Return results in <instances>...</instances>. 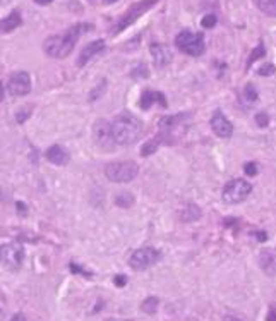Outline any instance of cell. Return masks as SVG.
Returning a JSON list of instances; mask_svg holds the SVG:
<instances>
[{
	"label": "cell",
	"instance_id": "6da1fadb",
	"mask_svg": "<svg viewBox=\"0 0 276 321\" xmlns=\"http://www.w3.org/2000/svg\"><path fill=\"white\" fill-rule=\"evenodd\" d=\"M93 29H95L93 24L78 23V24H74V26H71L65 33H62V35H55V36L46 38L43 43L45 54L52 59H65L67 55H71V52L74 50V46L78 43L81 35H84V33H88V31H93Z\"/></svg>",
	"mask_w": 276,
	"mask_h": 321
},
{
	"label": "cell",
	"instance_id": "7a4b0ae2",
	"mask_svg": "<svg viewBox=\"0 0 276 321\" xmlns=\"http://www.w3.org/2000/svg\"><path fill=\"white\" fill-rule=\"evenodd\" d=\"M110 132L112 138L115 141V144L120 146H129L134 144L135 141L141 138L143 132V124L137 117H134L132 114H118L112 122H110Z\"/></svg>",
	"mask_w": 276,
	"mask_h": 321
},
{
	"label": "cell",
	"instance_id": "3957f363",
	"mask_svg": "<svg viewBox=\"0 0 276 321\" xmlns=\"http://www.w3.org/2000/svg\"><path fill=\"white\" fill-rule=\"evenodd\" d=\"M175 46L182 54L190 55V57H199L204 54L206 43L202 33H194L189 29H184L175 36Z\"/></svg>",
	"mask_w": 276,
	"mask_h": 321
},
{
	"label": "cell",
	"instance_id": "277c9868",
	"mask_svg": "<svg viewBox=\"0 0 276 321\" xmlns=\"http://www.w3.org/2000/svg\"><path fill=\"white\" fill-rule=\"evenodd\" d=\"M139 172V165L135 162H112L105 167V175L110 182L125 184L135 179Z\"/></svg>",
	"mask_w": 276,
	"mask_h": 321
},
{
	"label": "cell",
	"instance_id": "5b68a950",
	"mask_svg": "<svg viewBox=\"0 0 276 321\" xmlns=\"http://www.w3.org/2000/svg\"><path fill=\"white\" fill-rule=\"evenodd\" d=\"M250 192H252V186L245 179H233V181L225 184L222 198L227 204H237L242 203Z\"/></svg>",
	"mask_w": 276,
	"mask_h": 321
},
{
	"label": "cell",
	"instance_id": "8992f818",
	"mask_svg": "<svg viewBox=\"0 0 276 321\" xmlns=\"http://www.w3.org/2000/svg\"><path fill=\"white\" fill-rule=\"evenodd\" d=\"M161 258V252L155 247L148 246L141 247V249H135L129 258V266L137 270V272H143V270L151 268L153 264H156Z\"/></svg>",
	"mask_w": 276,
	"mask_h": 321
},
{
	"label": "cell",
	"instance_id": "52a82bcc",
	"mask_svg": "<svg viewBox=\"0 0 276 321\" xmlns=\"http://www.w3.org/2000/svg\"><path fill=\"white\" fill-rule=\"evenodd\" d=\"M24 261V247L19 242H11L0 246V263L9 270H19Z\"/></svg>",
	"mask_w": 276,
	"mask_h": 321
},
{
	"label": "cell",
	"instance_id": "ba28073f",
	"mask_svg": "<svg viewBox=\"0 0 276 321\" xmlns=\"http://www.w3.org/2000/svg\"><path fill=\"white\" fill-rule=\"evenodd\" d=\"M156 2H158V0H141V2L134 4V6L130 7V9L127 11L124 16H122V19L115 24V28L112 29V33H113V35H117V33L124 31L127 26H130V24L135 23V21L141 18L144 12L150 11Z\"/></svg>",
	"mask_w": 276,
	"mask_h": 321
},
{
	"label": "cell",
	"instance_id": "9c48e42d",
	"mask_svg": "<svg viewBox=\"0 0 276 321\" xmlns=\"http://www.w3.org/2000/svg\"><path fill=\"white\" fill-rule=\"evenodd\" d=\"M93 139H95L96 146L103 151H113L115 149V141L110 132V122L98 121L93 126Z\"/></svg>",
	"mask_w": 276,
	"mask_h": 321
},
{
	"label": "cell",
	"instance_id": "30bf717a",
	"mask_svg": "<svg viewBox=\"0 0 276 321\" xmlns=\"http://www.w3.org/2000/svg\"><path fill=\"white\" fill-rule=\"evenodd\" d=\"M7 91L12 96H26L31 91V78L26 71H19L11 74L9 83H7Z\"/></svg>",
	"mask_w": 276,
	"mask_h": 321
},
{
	"label": "cell",
	"instance_id": "8fae6325",
	"mask_svg": "<svg viewBox=\"0 0 276 321\" xmlns=\"http://www.w3.org/2000/svg\"><path fill=\"white\" fill-rule=\"evenodd\" d=\"M211 129H213V132L218 138H232L233 134V126L232 122L228 121L227 117H225V114L222 112V110H215L213 115H211Z\"/></svg>",
	"mask_w": 276,
	"mask_h": 321
},
{
	"label": "cell",
	"instance_id": "7c38bea8",
	"mask_svg": "<svg viewBox=\"0 0 276 321\" xmlns=\"http://www.w3.org/2000/svg\"><path fill=\"white\" fill-rule=\"evenodd\" d=\"M153 103H160V106H163V109L168 106L167 96L161 91H156V89H144L141 98H139V106H141L143 110H150Z\"/></svg>",
	"mask_w": 276,
	"mask_h": 321
},
{
	"label": "cell",
	"instance_id": "4fadbf2b",
	"mask_svg": "<svg viewBox=\"0 0 276 321\" xmlns=\"http://www.w3.org/2000/svg\"><path fill=\"white\" fill-rule=\"evenodd\" d=\"M103 50H105V41L103 40H95V41H91V43H88L83 50H81V54L78 57V66L84 67L93 57H95V55L101 54Z\"/></svg>",
	"mask_w": 276,
	"mask_h": 321
},
{
	"label": "cell",
	"instance_id": "5bb4252c",
	"mask_svg": "<svg viewBox=\"0 0 276 321\" xmlns=\"http://www.w3.org/2000/svg\"><path fill=\"white\" fill-rule=\"evenodd\" d=\"M151 57L156 67H167L172 62V52L167 45L163 43H153L151 45Z\"/></svg>",
	"mask_w": 276,
	"mask_h": 321
},
{
	"label": "cell",
	"instance_id": "9a60e30c",
	"mask_svg": "<svg viewBox=\"0 0 276 321\" xmlns=\"http://www.w3.org/2000/svg\"><path fill=\"white\" fill-rule=\"evenodd\" d=\"M259 266L267 277H276V251L262 249L259 254Z\"/></svg>",
	"mask_w": 276,
	"mask_h": 321
},
{
	"label": "cell",
	"instance_id": "2e32d148",
	"mask_svg": "<svg viewBox=\"0 0 276 321\" xmlns=\"http://www.w3.org/2000/svg\"><path fill=\"white\" fill-rule=\"evenodd\" d=\"M45 156H46V160L53 165H67V162H69V153H67V149H63L60 144L50 146L45 151Z\"/></svg>",
	"mask_w": 276,
	"mask_h": 321
},
{
	"label": "cell",
	"instance_id": "e0dca14e",
	"mask_svg": "<svg viewBox=\"0 0 276 321\" xmlns=\"http://www.w3.org/2000/svg\"><path fill=\"white\" fill-rule=\"evenodd\" d=\"M21 23H23V19H21L19 11H12L7 18L0 19V31L11 33V31H14L16 28H19Z\"/></svg>",
	"mask_w": 276,
	"mask_h": 321
},
{
	"label": "cell",
	"instance_id": "ac0fdd59",
	"mask_svg": "<svg viewBox=\"0 0 276 321\" xmlns=\"http://www.w3.org/2000/svg\"><path fill=\"white\" fill-rule=\"evenodd\" d=\"M187 115L189 114H177V115H167V117H161L160 122H158L161 132L168 134V131H172L173 127H175L177 124H180L185 117H187Z\"/></svg>",
	"mask_w": 276,
	"mask_h": 321
},
{
	"label": "cell",
	"instance_id": "d6986e66",
	"mask_svg": "<svg viewBox=\"0 0 276 321\" xmlns=\"http://www.w3.org/2000/svg\"><path fill=\"white\" fill-rule=\"evenodd\" d=\"M202 215V211H201V208L197 206V204H194V203H187L184 206V209L180 211V220L182 222H196L199 220Z\"/></svg>",
	"mask_w": 276,
	"mask_h": 321
},
{
	"label": "cell",
	"instance_id": "ffe728a7",
	"mask_svg": "<svg viewBox=\"0 0 276 321\" xmlns=\"http://www.w3.org/2000/svg\"><path fill=\"white\" fill-rule=\"evenodd\" d=\"M163 141H167V139H165V134H163V132H160V136H156V138H153L151 141H148V143L144 144L143 149H141V155L143 156L153 155V153H155L156 149L161 146V143H163Z\"/></svg>",
	"mask_w": 276,
	"mask_h": 321
},
{
	"label": "cell",
	"instance_id": "44dd1931",
	"mask_svg": "<svg viewBox=\"0 0 276 321\" xmlns=\"http://www.w3.org/2000/svg\"><path fill=\"white\" fill-rule=\"evenodd\" d=\"M257 9L262 14L269 16V18H276V0H254Z\"/></svg>",
	"mask_w": 276,
	"mask_h": 321
},
{
	"label": "cell",
	"instance_id": "7402d4cb",
	"mask_svg": "<svg viewBox=\"0 0 276 321\" xmlns=\"http://www.w3.org/2000/svg\"><path fill=\"white\" fill-rule=\"evenodd\" d=\"M266 55V46H264V43H259L256 48L252 50V52H250V55H249V59H247V66H245V69H250V67H252V64L256 62V61H259V59H262Z\"/></svg>",
	"mask_w": 276,
	"mask_h": 321
},
{
	"label": "cell",
	"instance_id": "603a6c76",
	"mask_svg": "<svg viewBox=\"0 0 276 321\" xmlns=\"http://www.w3.org/2000/svg\"><path fill=\"white\" fill-rule=\"evenodd\" d=\"M158 306H160V299L153 295V297H148L146 301L141 304V309L143 312H148V314H155Z\"/></svg>",
	"mask_w": 276,
	"mask_h": 321
},
{
	"label": "cell",
	"instance_id": "cb8c5ba5",
	"mask_svg": "<svg viewBox=\"0 0 276 321\" xmlns=\"http://www.w3.org/2000/svg\"><path fill=\"white\" fill-rule=\"evenodd\" d=\"M130 76H132L134 79H146L148 76H150V69H148V66L144 62H139L137 66L130 71Z\"/></svg>",
	"mask_w": 276,
	"mask_h": 321
},
{
	"label": "cell",
	"instance_id": "d4e9b609",
	"mask_svg": "<svg viewBox=\"0 0 276 321\" xmlns=\"http://www.w3.org/2000/svg\"><path fill=\"white\" fill-rule=\"evenodd\" d=\"M115 203L122 208H129L134 203V196L129 194V192H120V194L115 196Z\"/></svg>",
	"mask_w": 276,
	"mask_h": 321
},
{
	"label": "cell",
	"instance_id": "484cf974",
	"mask_svg": "<svg viewBox=\"0 0 276 321\" xmlns=\"http://www.w3.org/2000/svg\"><path fill=\"white\" fill-rule=\"evenodd\" d=\"M244 98L249 101V103H254V101H257L259 93H257V89H256V86H254L252 83L245 84V88H244Z\"/></svg>",
	"mask_w": 276,
	"mask_h": 321
},
{
	"label": "cell",
	"instance_id": "4316f807",
	"mask_svg": "<svg viewBox=\"0 0 276 321\" xmlns=\"http://www.w3.org/2000/svg\"><path fill=\"white\" fill-rule=\"evenodd\" d=\"M107 86H108V83H107V81H101V83L98 84V86H96L95 89H93V91H91V95H89V101H95V100H98V98L101 96V95H103V93H105V89H107Z\"/></svg>",
	"mask_w": 276,
	"mask_h": 321
},
{
	"label": "cell",
	"instance_id": "83f0119b",
	"mask_svg": "<svg viewBox=\"0 0 276 321\" xmlns=\"http://www.w3.org/2000/svg\"><path fill=\"white\" fill-rule=\"evenodd\" d=\"M216 23H218V19H216V16L215 14H208L202 18L201 21V26L202 28H206V29H211V28H215L216 26Z\"/></svg>",
	"mask_w": 276,
	"mask_h": 321
},
{
	"label": "cell",
	"instance_id": "f1b7e54d",
	"mask_svg": "<svg viewBox=\"0 0 276 321\" xmlns=\"http://www.w3.org/2000/svg\"><path fill=\"white\" fill-rule=\"evenodd\" d=\"M274 72H276V67L273 66V64H264V66H261L257 69V74L264 76V78H266V76H273Z\"/></svg>",
	"mask_w": 276,
	"mask_h": 321
},
{
	"label": "cell",
	"instance_id": "f546056e",
	"mask_svg": "<svg viewBox=\"0 0 276 321\" xmlns=\"http://www.w3.org/2000/svg\"><path fill=\"white\" fill-rule=\"evenodd\" d=\"M256 124L259 127H267V126H269V117H267V114H264V112L257 114L256 115Z\"/></svg>",
	"mask_w": 276,
	"mask_h": 321
},
{
	"label": "cell",
	"instance_id": "4dcf8cb0",
	"mask_svg": "<svg viewBox=\"0 0 276 321\" xmlns=\"http://www.w3.org/2000/svg\"><path fill=\"white\" fill-rule=\"evenodd\" d=\"M244 172L247 175H250V177H254V175H257V165L252 164V162H250V164H245L244 165Z\"/></svg>",
	"mask_w": 276,
	"mask_h": 321
},
{
	"label": "cell",
	"instance_id": "1f68e13d",
	"mask_svg": "<svg viewBox=\"0 0 276 321\" xmlns=\"http://www.w3.org/2000/svg\"><path fill=\"white\" fill-rule=\"evenodd\" d=\"M29 114H31V106H28L26 110H21V112H18V115H16V117H18V122H24L29 117Z\"/></svg>",
	"mask_w": 276,
	"mask_h": 321
},
{
	"label": "cell",
	"instance_id": "d6a6232c",
	"mask_svg": "<svg viewBox=\"0 0 276 321\" xmlns=\"http://www.w3.org/2000/svg\"><path fill=\"white\" fill-rule=\"evenodd\" d=\"M266 321H276V304H271L269 311H267Z\"/></svg>",
	"mask_w": 276,
	"mask_h": 321
},
{
	"label": "cell",
	"instance_id": "836d02e7",
	"mask_svg": "<svg viewBox=\"0 0 276 321\" xmlns=\"http://www.w3.org/2000/svg\"><path fill=\"white\" fill-rule=\"evenodd\" d=\"M113 282H115V285H117V287H124V285H125V282H127V278H125L124 275H117V277H115V280H113Z\"/></svg>",
	"mask_w": 276,
	"mask_h": 321
},
{
	"label": "cell",
	"instance_id": "e575fe53",
	"mask_svg": "<svg viewBox=\"0 0 276 321\" xmlns=\"http://www.w3.org/2000/svg\"><path fill=\"white\" fill-rule=\"evenodd\" d=\"M26 318H24V314H21V312H18V314H14L11 318V321H24Z\"/></svg>",
	"mask_w": 276,
	"mask_h": 321
},
{
	"label": "cell",
	"instance_id": "d590c367",
	"mask_svg": "<svg viewBox=\"0 0 276 321\" xmlns=\"http://www.w3.org/2000/svg\"><path fill=\"white\" fill-rule=\"evenodd\" d=\"M252 235H256L259 241H266V237H267V235H266L264 232H252Z\"/></svg>",
	"mask_w": 276,
	"mask_h": 321
},
{
	"label": "cell",
	"instance_id": "8d00e7d4",
	"mask_svg": "<svg viewBox=\"0 0 276 321\" xmlns=\"http://www.w3.org/2000/svg\"><path fill=\"white\" fill-rule=\"evenodd\" d=\"M38 6H48V4H52L53 0H35Z\"/></svg>",
	"mask_w": 276,
	"mask_h": 321
},
{
	"label": "cell",
	"instance_id": "74e56055",
	"mask_svg": "<svg viewBox=\"0 0 276 321\" xmlns=\"http://www.w3.org/2000/svg\"><path fill=\"white\" fill-rule=\"evenodd\" d=\"M223 321H242V319L237 318V316H225Z\"/></svg>",
	"mask_w": 276,
	"mask_h": 321
},
{
	"label": "cell",
	"instance_id": "f35d334b",
	"mask_svg": "<svg viewBox=\"0 0 276 321\" xmlns=\"http://www.w3.org/2000/svg\"><path fill=\"white\" fill-rule=\"evenodd\" d=\"M4 96H6V89H4V84L0 83V101L4 100Z\"/></svg>",
	"mask_w": 276,
	"mask_h": 321
},
{
	"label": "cell",
	"instance_id": "ab89813d",
	"mask_svg": "<svg viewBox=\"0 0 276 321\" xmlns=\"http://www.w3.org/2000/svg\"><path fill=\"white\" fill-rule=\"evenodd\" d=\"M113 2H117V0H103V4H113Z\"/></svg>",
	"mask_w": 276,
	"mask_h": 321
},
{
	"label": "cell",
	"instance_id": "60d3db41",
	"mask_svg": "<svg viewBox=\"0 0 276 321\" xmlns=\"http://www.w3.org/2000/svg\"><path fill=\"white\" fill-rule=\"evenodd\" d=\"M107 321H118V319H107Z\"/></svg>",
	"mask_w": 276,
	"mask_h": 321
},
{
	"label": "cell",
	"instance_id": "b9f144b4",
	"mask_svg": "<svg viewBox=\"0 0 276 321\" xmlns=\"http://www.w3.org/2000/svg\"><path fill=\"white\" fill-rule=\"evenodd\" d=\"M0 319H2V311H0Z\"/></svg>",
	"mask_w": 276,
	"mask_h": 321
}]
</instances>
